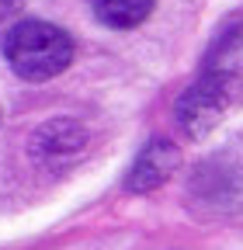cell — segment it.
Returning a JSON list of instances; mask_svg holds the SVG:
<instances>
[{"mask_svg":"<svg viewBox=\"0 0 243 250\" xmlns=\"http://www.w3.org/2000/svg\"><path fill=\"white\" fill-rule=\"evenodd\" d=\"M4 59L21 80H52L73 59V39L49 21H21L4 39Z\"/></svg>","mask_w":243,"mask_h":250,"instance_id":"cell-1","label":"cell"},{"mask_svg":"<svg viewBox=\"0 0 243 250\" xmlns=\"http://www.w3.org/2000/svg\"><path fill=\"white\" fill-rule=\"evenodd\" d=\"M233 94H236V77H223V73L202 70V77L181 94V101H177L181 129H184L191 139L208 136L223 122V115L229 111Z\"/></svg>","mask_w":243,"mask_h":250,"instance_id":"cell-2","label":"cell"},{"mask_svg":"<svg viewBox=\"0 0 243 250\" xmlns=\"http://www.w3.org/2000/svg\"><path fill=\"white\" fill-rule=\"evenodd\" d=\"M83 146H87L83 125L70 122V118H52L32 136V156L42 167H52V170L66 167L73 156H80Z\"/></svg>","mask_w":243,"mask_h":250,"instance_id":"cell-3","label":"cell"},{"mask_svg":"<svg viewBox=\"0 0 243 250\" xmlns=\"http://www.w3.org/2000/svg\"><path fill=\"white\" fill-rule=\"evenodd\" d=\"M177 167V146L167 143V139H153L142 153H139V160L136 167L129 170V191H149V188H157L163 184Z\"/></svg>","mask_w":243,"mask_h":250,"instance_id":"cell-4","label":"cell"},{"mask_svg":"<svg viewBox=\"0 0 243 250\" xmlns=\"http://www.w3.org/2000/svg\"><path fill=\"white\" fill-rule=\"evenodd\" d=\"M157 0H90L98 21H104L108 28H136L153 14Z\"/></svg>","mask_w":243,"mask_h":250,"instance_id":"cell-5","label":"cell"},{"mask_svg":"<svg viewBox=\"0 0 243 250\" xmlns=\"http://www.w3.org/2000/svg\"><path fill=\"white\" fill-rule=\"evenodd\" d=\"M208 73H223V77H240L243 70V24H233L226 35H219V42L212 45L208 59H205Z\"/></svg>","mask_w":243,"mask_h":250,"instance_id":"cell-6","label":"cell"},{"mask_svg":"<svg viewBox=\"0 0 243 250\" xmlns=\"http://www.w3.org/2000/svg\"><path fill=\"white\" fill-rule=\"evenodd\" d=\"M24 7V0H0V21H7L11 14H18Z\"/></svg>","mask_w":243,"mask_h":250,"instance_id":"cell-7","label":"cell"}]
</instances>
